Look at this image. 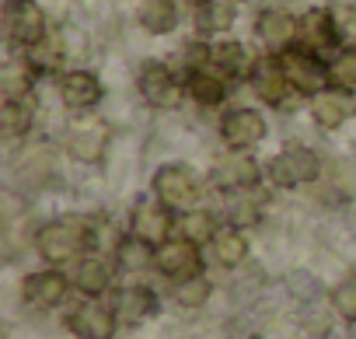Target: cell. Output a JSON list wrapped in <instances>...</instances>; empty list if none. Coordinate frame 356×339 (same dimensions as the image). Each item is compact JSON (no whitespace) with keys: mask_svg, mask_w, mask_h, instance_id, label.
Instances as JSON below:
<instances>
[{"mask_svg":"<svg viewBox=\"0 0 356 339\" xmlns=\"http://www.w3.org/2000/svg\"><path fill=\"white\" fill-rule=\"evenodd\" d=\"M95 235H91V224L81 221V217H60V221H49L39 228L35 235V252L49 262V266H67L74 259H81L88 249H91Z\"/></svg>","mask_w":356,"mask_h":339,"instance_id":"cell-1","label":"cell"},{"mask_svg":"<svg viewBox=\"0 0 356 339\" xmlns=\"http://www.w3.org/2000/svg\"><path fill=\"white\" fill-rule=\"evenodd\" d=\"M108 140H112L108 123L102 116H88V112L70 119V126L63 129V150L77 164H98L108 150Z\"/></svg>","mask_w":356,"mask_h":339,"instance_id":"cell-2","label":"cell"},{"mask_svg":"<svg viewBox=\"0 0 356 339\" xmlns=\"http://www.w3.org/2000/svg\"><path fill=\"white\" fill-rule=\"evenodd\" d=\"M318 175H321V157L304 143H290L269 161V182L280 189H300Z\"/></svg>","mask_w":356,"mask_h":339,"instance_id":"cell-3","label":"cell"},{"mask_svg":"<svg viewBox=\"0 0 356 339\" xmlns=\"http://www.w3.org/2000/svg\"><path fill=\"white\" fill-rule=\"evenodd\" d=\"M136 88H140V98L150 109H178L182 98L189 95V88L178 81V74L168 63H161V60L143 63V70L136 77Z\"/></svg>","mask_w":356,"mask_h":339,"instance_id":"cell-4","label":"cell"},{"mask_svg":"<svg viewBox=\"0 0 356 339\" xmlns=\"http://www.w3.org/2000/svg\"><path fill=\"white\" fill-rule=\"evenodd\" d=\"M154 196L171 210H193L200 200V179L189 164H161L154 175Z\"/></svg>","mask_w":356,"mask_h":339,"instance_id":"cell-5","label":"cell"},{"mask_svg":"<svg viewBox=\"0 0 356 339\" xmlns=\"http://www.w3.org/2000/svg\"><path fill=\"white\" fill-rule=\"evenodd\" d=\"M276 56H280V63H283V70H286V77H290L297 95L311 98L321 88H328V63H321L318 53H311L304 46H290V49H283Z\"/></svg>","mask_w":356,"mask_h":339,"instance_id":"cell-6","label":"cell"},{"mask_svg":"<svg viewBox=\"0 0 356 339\" xmlns=\"http://www.w3.org/2000/svg\"><path fill=\"white\" fill-rule=\"evenodd\" d=\"M269 133V123L259 109H231L220 119V140L227 150H255Z\"/></svg>","mask_w":356,"mask_h":339,"instance_id":"cell-7","label":"cell"},{"mask_svg":"<svg viewBox=\"0 0 356 339\" xmlns=\"http://www.w3.org/2000/svg\"><path fill=\"white\" fill-rule=\"evenodd\" d=\"M154 269L168 280H189L203 273V259H200V245L186 242V238H168L164 245L154 249Z\"/></svg>","mask_w":356,"mask_h":339,"instance_id":"cell-8","label":"cell"},{"mask_svg":"<svg viewBox=\"0 0 356 339\" xmlns=\"http://www.w3.org/2000/svg\"><path fill=\"white\" fill-rule=\"evenodd\" d=\"M4 36L11 46H32L46 36V11L35 0H8L4 4Z\"/></svg>","mask_w":356,"mask_h":339,"instance_id":"cell-9","label":"cell"},{"mask_svg":"<svg viewBox=\"0 0 356 339\" xmlns=\"http://www.w3.org/2000/svg\"><path fill=\"white\" fill-rule=\"evenodd\" d=\"M171 228H175L171 207H164L157 196H154V200H140V203L133 207V214H129V231H133L140 242L154 245V249L171 238Z\"/></svg>","mask_w":356,"mask_h":339,"instance_id":"cell-10","label":"cell"},{"mask_svg":"<svg viewBox=\"0 0 356 339\" xmlns=\"http://www.w3.org/2000/svg\"><path fill=\"white\" fill-rule=\"evenodd\" d=\"M252 88H255V95L266 102V105H286L290 102V95H297L293 91V84H290V77H286V70H283V63H280V56H262V60H255V70H252Z\"/></svg>","mask_w":356,"mask_h":339,"instance_id":"cell-11","label":"cell"},{"mask_svg":"<svg viewBox=\"0 0 356 339\" xmlns=\"http://www.w3.org/2000/svg\"><path fill=\"white\" fill-rule=\"evenodd\" d=\"M255 36L259 42L269 49V53H283L297 42L300 36V18H293L290 11H280V8H266L259 18H255Z\"/></svg>","mask_w":356,"mask_h":339,"instance_id":"cell-12","label":"cell"},{"mask_svg":"<svg viewBox=\"0 0 356 339\" xmlns=\"http://www.w3.org/2000/svg\"><path fill=\"white\" fill-rule=\"evenodd\" d=\"M56 91H60V102H63L70 112H91V109L102 102V95H105L102 81H98L91 70H67V74L60 77Z\"/></svg>","mask_w":356,"mask_h":339,"instance_id":"cell-13","label":"cell"},{"mask_svg":"<svg viewBox=\"0 0 356 339\" xmlns=\"http://www.w3.org/2000/svg\"><path fill=\"white\" fill-rule=\"evenodd\" d=\"M67 325H70V332L81 336V339H112L119 318H115L112 308H105V304H98V301H88V304H77V308L67 315Z\"/></svg>","mask_w":356,"mask_h":339,"instance_id":"cell-14","label":"cell"},{"mask_svg":"<svg viewBox=\"0 0 356 339\" xmlns=\"http://www.w3.org/2000/svg\"><path fill=\"white\" fill-rule=\"evenodd\" d=\"M297 42L311 53H325L339 42V29H335V15L332 8H311L300 15V36Z\"/></svg>","mask_w":356,"mask_h":339,"instance_id":"cell-15","label":"cell"},{"mask_svg":"<svg viewBox=\"0 0 356 339\" xmlns=\"http://www.w3.org/2000/svg\"><path fill=\"white\" fill-rule=\"evenodd\" d=\"M259 182V164L248 157V150H231L227 161L213 168V186L224 193H241Z\"/></svg>","mask_w":356,"mask_h":339,"instance_id":"cell-16","label":"cell"},{"mask_svg":"<svg viewBox=\"0 0 356 339\" xmlns=\"http://www.w3.org/2000/svg\"><path fill=\"white\" fill-rule=\"evenodd\" d=\"M210 67H213L217 74L238 81V77H252L255 56H252L238 39H217V42L210 46Z\"/></svg>","mask_w":356,"mask_h":339,"instance_id":"cell-17","label":"cell"},{"mask_svg":"<svg viewBox=\"0 0 356 339\" xmlns=\"http://www.w3.org/2000/svg\"><path fill=\"white\" fill-rule=\"evenodd\" d=\"M349 116H353V109H349V95L346 91L328 84L318 95H311V119H314L318 129H339Z\"/></svg>","mask_w":356,"mask_h":339,"instance_id":"cell-18","label":"cell"},{"mask_svg":"<svg viewBox=\"0 0 356 339\" xmlns=\"http://www.w3.org/2000/svg\"><path fill=\"white\" fill-rule=\"evenodd\" d=\"M154 308H157V297H154V290L143 287V283H129V287L115 290V301H112L115 318L126 322V325L143 322L147 315H154Z\"/></svg>","mask_w":356,"mask_h":339,"instance_id":"cell-19","label":"cell"},{"mask_svg":"<svg viewBox=\"0 0 356 339\" xmlns=\"http://www.w3.org/2000/svg\"><path fill=\"white\" fill-rule=\"evenodd\" d=\"M70 290V280L60 269H46V273H32L25 280V301L35 308H56Z\"/></svg>","mask_w":356,"mask_h":339,"instance_id":"cell-20","label":"cell"},{"mask_svg":"<svg viewBox=\"0 0 356 339\" xmlns=\"http://www.w3.org/2000/svg\"><path fill=\"white\" fill-rule=\"evenodd\" d=\"M186 88H189V98H193V102L213 109V105H220V102L231 95V77L217 74L213 67H203V70H193V74H189Z\"/></svg>","mask_w":356,"mask_h":339,"instance_id":"cell-21","label":"cell"},{"mask_svg":"<svg viewBox=\"0 0 356 339\" xmlns=\"http://www.w3.org/2000/svg\"><path fill=\"white\" fill-rule=\"evenodd\" d=\"M234 18H238V8L224 4V0H207L203 8L193 11V22H196L200 36H210V39H224V32H231Z\"/></svg>","mask_w":356,"mask_h":339,"instance_id":"cell-22","label":"cell"},{"mask_svg":"<svg viewBox=\"0 0 356 339\" xmlns=\"http://www.w3.org/2000/svg\"><path fill=\"white\" fill-rule=\"evenodd\" d=\"M25 56L29 63L35 67V74H56L67 60V46H63V36L56 32H46L42 39H35L32 46H25Z\"/></svg>","mask_w":356,"mask_h":339,"instance_id":"cell-23","label":"cell"},{"mask_svg":"<svg viewBox=\"0 0 356 339\" xmlns=\"http://www.w3.org/2000/svg\"><path fill=\"white\" fill-rule=\"evenodd\" d=\"M108 283H112V269H108L105 259L84 255V259L77 262V269H74V287H77L84 297H102V294L108 290Z\"/></svg>","mask_w":356,"mask_h":339,"instance_id":"cell-24","label":"cell"},{"mask_svg":"<svg viewBox=\"0 0 356 339\" xmlns=\"http://www.w3.org/2000/svg\"><path fill=\"white\" fill-rule=\"evenodd\" d=\"M0 88L4 98H29L35 88V67L29 63V56H8L4 70H0Z\"/></svg>","mask_w":356,"mask_h":339,"instance_id":"cell-25","label":"cell"},{"mask_svg":"<svg viewBox=\"0 0 356 339\" xmlns=\"http://www.w3.org/2000/svg\"><path fill=\"white\" fill-rule=\"evenodd\" d=\"M32 123H35V109L29 98H4V109H0V133H4V140L29 136Z\"/></svg>","mask_w":356,"mask_h":339,"instance_id":"cell-26","label":"cell"},{"mask_svg":"<svg viewBox=\"0 0 356 339\" xmlns=\"http://www.w3.org/2000/svg\"><path fill=\"white\" fill-rule=\"evenodd\" d=\"M136 18L150 36H168L178 25V4L175 0H140Z\"/></svg>","mask_w":356,"mask_h":339,"instance_id":"cell-27","label":"cell"},{"mask_svg":"<svg viewBox=\"0 0 356 339\" xmlns=\"http://www.w3.org/2000/svg\"><path fill=\"white\" fill-rule=\"evenodd\" d=\"M245 255H248V238H245V231L241 228H220L217 231V238H213V259L224 266V269H234V266H241L245 262Z\"/></svg>","mask_w":356,"mask_h":339,"instance_id":"cell-28","label":"cell"},{"mask_svg":"<svg viewBox=\"0 0 356 339\" xmlns=\"http://www.w3.org/2000/svg\"><path fill=\"white\" fill-rule=\"evenodd\" d=\"M178 231H182V238H186V242H193V245H213V238H217L220 224H217V217H213L210 210L193 207V210H186V214H182V221H178Z\"/></svg>","mask_w":356,"mask_h":339,"instance_id":"cell-29","label":"cell"},{"mask_svg":"<svg viewBox=\"0 0 356 339\" xmlns=\"http://www.w3.org/2000/svg\"><path fill=\"white\" fill-rule=\"evenodd\" d=\"M115 262H119L122 269H129V273H140V269L154 266V245H147V242H140L136 235H129V238H122V242L115 245Z\"/></svg>","mask_w":356,"mask_h":339,"instance_id":"cell-30","label":"cell"},{"mask_svg":"<svg viewBox=\"0 0 356 339\" xmlns=\"http://www.w3.org/2000/svg\"><path fill=\"white\" fill-rule=\"evenodd\" d=\"M328 84L346 95H356V46L335 53V60L328 63Z\"/></svg>","mask_w":356,"mask_h":339,"instance_id":"cell-31","label":"cell"},{"mask_svg":"<svg viewBox=\"0 0 356 339\" xmlns=\"http://www.w3.org/2000/svg\"><path fill=\"white\" fill-rule=\"evenodd\" d=\"M210 280L200 273V276H189V280H178L175 283V301L182 304V308H200V304H207V297H210Z\"/></svg>","mask_w":356,"mask_h":339,"instance_id":"cell-32","label":"cell"},{"mask_svg":"<svg viewBox=\"0 0 356 339\" xmlns=\"http://www.w3.org/2000/svg\"><path fill=\"white\" fill-rule=\"evenodd\" d=\"M245 193H248V189L231 193V224H234V228H248V224L259 221V203L248 200Z\"/></svg>","mask_w":356,"mask_h":339,"instance_id":"cell-33","label":"cell"},{"mask_svg":"<svg viewBox=\"0 0 356 339\" xmlns=\"http://www.w3.org/2000/svg\"><path fill=\"white\" fill-rule=\"evenodd\" d=\"M332 301H335V311H339L346 322H356V276L346 280V283H339L335 294H332Z\"/></svg>","mask_w":356,"mask_h":339,"instance_id":"cell-34","label":"cell"},{"mask_svg":"<svg viewBox=\"0 0 356 339\" xmlns=\"http://www.w3.org/2000/svg\"><path fill=\"white\" fill-rule=\"evenodd\" d=\"M332 15H335L339 39H346V42H353V46H356V4H353V0H349V4H335V8H332Z\"/></svg>","mask_w":356,"mask_h":339,"instance_id":"cell-35","label":"cell"}]
</instances>
